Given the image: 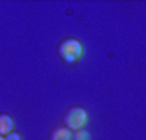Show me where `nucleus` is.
Wrapping results in <instances>:
<instances>
[{"label":"nucleus","mask_w":146,"mask_h":140,"mask_svg":"<svg viewBox=\"0 0 146 140\" xmlns=\"http://www.w3.org/2000/svg\"><path fill=\"white\" fill-rule=\"evenodd\" d=\"M58 55H60V58H62L64 62L72 64V62H76V60L84 55V47H82V43H80L78 39L66 37V39H62L60 45H58Z\"/></svg>","instance_id":"nucleus-1"},{"label":"nucleus","mask_w":146,"mask_h":140,"mask_svg":"<svg viewBox=\"0 0 146 140\" xmlns=\"http://www.w3.org/2000/svg\"><path fill=\"white\" fill-rule=\"evenodd\" d=\"M0 140H4V136H0Z\"/></svg>","instance_id":"nucleus-7"},{"label":"nucleus","mask_w":146,"mask_h":140,"mask_svg":"<svg viewBox=\"0 0 146 140\" xmlns=\"http://www.w3.org/2000/svg\"><path fill=\"white\" fill-rule=\"evenodd\" d=\"M51 140H72V132L66 127H58L51 132Z\"/></svg>","instance_id":"nucleus-4"},{"label":"nucleus","mask_w":146,"mask_h":140,"mask_svg":"<svg viewBox=\"0 0 146 140\" xmlns=\"http://www.w3.org/2000/svg\"><path fill=\"white\" fill-rule=\"evenodd\" d=\"M72 140H90V134L84 128H80V130H76V134L72 136Z\"/></svg>","instance_id":"nucleus-5"},{"label":"nucleus","mask_w":146,"mask_h":140,"mask_svg":"<svg viewBox=\"0 0 146 140\" xmlns=\"http://www.w3.org/2000/svg\"><path fill=\"white\" fill-rule=\"evenodd\" d=\"M86 121H88V113L82 107H72V109H68L66 115H64V123H66L68 130H80V128H84Z\"/></svg>","instance_id":"nucleus-2"},{"label":"nucleus","mask_w":146,"mask_h":140,"mask_svg":"<svg viewBox=\"0 0 146 140\" xmlns=\"http://www.w3.org/2000/svg\"><path fill=\"white\" fill-rule=\"evenodd\" d=\"M4 140H20V134H18V132H8V134L4 136Z\"/></svg>","instance_id":"nucleus-6"},{"label":"nucleus","mask_w":146,"mask_h":140,"mask_svg":"<svg viewBox=\"0 0 146 140\" xmlns=\"http://www.w3.org/2000/svg\"><path fill=\"white\" fill-rule=\"evenodd\" d=\"M12 128H14L12 117L6 115V113H2V115H0V136H6L8 132H12Z\"/></svg>","instance_id":"nucleus-3"}]
</instances>
